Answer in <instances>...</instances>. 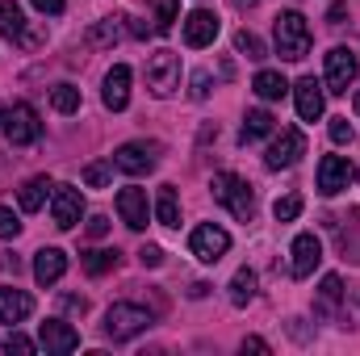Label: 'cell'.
Returning a JSON list of instances; mask_svg holds the SVG:
<instances>
[{
  "label": "cell",
  "mask_w": 360,
  "mask_h": 356,
  "mask_svg": "<svg viewBox=\"0 0 360 356\" xmlns=\"http://www.w3.org/2000/svg\"><path fill=\"white\" fill-rule=\"evenodd\" d=\"M289 92H293V101H297V117H302V122H319V117H323L327 96H323V84H319L314 76H302Z\"/></svg>",
  "instance_id": "obj_13"
},
{
  "label": "cell",
  "mask_w": 360,
  "mask_h": 356,
  "mask_svg": "<svg viewBox=\"0 0 360 356\" xmlns=\"http://www.w3.org/2000/svg\"><path fill=\"white\" fill-rule=\"evenodd\" d=\"M109 177H113V160H92L89 168H84V184L89 189H105Z\"/></svg>",
  "instance_id": "obj_30"
},
{
  "label": "cell",
  "mask_w": 360,
  "mask_h": 356,
  "mask_svg": "<svg viewBox=\"0 0 360 356\" xmlns=\"http://www.w3.org/2000/svg\"><path fill=\"white\" fill-rule=\"evenodd\" d=\"M126 21H130V17H126ZM130 34H134V38H147V34H155V25H143V21H130Z\"/></svg>",
  "instance_id": "obj_44"
},
{
  "label": "cell",
  "mask_w": 360,
  "mask_h": 356,
  "mask_svg": "<svg viewBox=\"0 0 360 356\" xmlns=\"http://www.w3.org/2000/svg\"><path fill=\"white\" fill-rule=\"evenodd\" d=\"M356 76H360L356 51L335 46V51L327 55V92H348L352 84H356Z\"/></svg>",
  "instance_id": "obj_11"
},
{
  "label": "cell",
  "mask_w": 360,
  "mask_h": 356,
  "mask_svg": "<svg viewBox=\"0 0 360 356\" xmlns=\"http://www.w3.org/2000/svg\"><path fill=\"white\" fill-rule=\"evenodd\" d=\"M30 314H34V298H30L25 289L4 285V289H0V323H25Z\"/></svg>",
  "instance_id": "obj_18"
},
{
  "label": "cell",
  "mask_w": 360,
  "mask_h": 356,
  "mask_svg": "<svg viewBox=\"0 0 360 356\" xmlns=\"http://www.w3.org/2000/svg\"><path fill=\"white\" fill-rule=\"evenodd\" d=\"M51 218L59 231H72L80 218H84V197L76 184H55L51 189Z\"/></svg>",
  "instance_id": "obj_9"
},
{
  "label": "cell",
  "mask_w": 360,
  "mask_h": 356,
  "mask_svg": "<svg viewBox=\"0 0 360 356\" xmlns=\"http://www.w3.org/2000/svg\"><path fill=\"white\" fill-rule=\"evenodd\" d=\"M34 8L46 13V17H59V13H63V0H34Z\"/></svg>",
  "instance_id": "obj_41"
},
{
  "label": "cell",
  "mask_w": 360,
  "mask_h": 356,
  "mask_svg": "<svg viewBox=\"0 0 360 356\" xmlns=\"http://www.w3.org/2000/svg\"><path fill=\"white\" fill-rule=\"evenodd\" d=\"M117 214H122V222L130 227V231H143L147 227V218H151V205H147V193L143 189H122L117 193Z\"/></svg>",
  "instance_id": "obj_15"
},
{
  "label": "cell",
  "mask_w": 360,
  "mask_h": 356,
  "mask_svg": "<svg viewBox=\"0 0 360 356\" xmlns=\"http://www.w3.org/2000/svg\"><path fill=\"white\" fill-rule=\"evenodd\" d=\"M63 310H72V314H84V310H89V302H84V298H76V293H63Z\"/></svg>",
  "instance_id": "obj_40"
},
{
  "label": "cell",
  "mask_w": 360,
  "mask_h": 356,
  "mask_svg": "<svg viewBox=\"0 0 360 356\" xmlns=\"http://www.w3.org/2000/svg\"><path fill=\"white\" fill-rule=\"evenodd\" d=\"M4 134H8V143L13 147H30V143H38L42 139V122H38V109L34 105H13V109H4V126H0Z\"/></svg>",
  "instance_id": "obj_4"
},
{
  "label": "cell",
  "mask_w": 360,
  "mask_h": 356,
  "mask_svg": "<svg viewBox=\"0 0 360 356\" xmlns=\"http://www.w3.org/2000/svg\"><path fill=\"white\" fill-rule=\"evenodd\" d=\"M235 51H239V55H248V59H256V63L264 59V42H260L252 30H239V34H235Z\"/></svg>",
  "instance_id": "obj_31"
},
{
  "label": "cell",
  "mask_w": 360,
  "mask_h": 356,
  "mask_svg": "<svg viewBox=\"0 0 360 356\" xmlns=\"http://www.w3.org/2000/svg\"><path fill=\"white\" fill-rule=\"evenodd\" d=\"M218 17L210 13V8H193L188 17H184V42L193 46V51H201V46H210L214 38H218Z\"/></svg>",
  "instance_id": "obj_14"
},
{
  "label": "cell",
  "mask_w": 360,
  "mask_h": 356,
  "mask_svg": "<svg viewBox=\"0 0 360 356\" xmlns=\"http://www.w3.org/2000/svg\"><path fill=\"white\" fill-rule=\"evenodd\" d=\"M340 302H344V281L331 272V276H323V285H319L314 314H319V319H335V314H340Z\"/></svg>",
  "instance_id": "obj_20"
},
{
  "label": "cell",
  "mask_w": 360,
  "mask_h": 356,
  "mask_svg": "<svg viewBox=\"0 0 360 356\" xmlns=\"http://www.w3.org/2000/svg\"><path fill=\"white\" fill-rule=\"evenodd\" d=\"M38 344L55 356H68V352L80 348V331H76L72 323H63V319H46V323L38 327Z\"/></svg>",
  "instance_id": "obj_12"
},
{
  "label": "cell",
  "mask_w": 360,
  "mask_h": 356,
  "mask_svg": "<svg viewBox=\"0 0 360 356\" xmlns=\"http://www.w3.org/2000/svg\"><path fill=\"white\" fill-rule=\"evenodd\" d=\"M139 260H143L147 268H160V265H164V248H155V243H147V248L139 252Z\"/></svg>",
  "instance_id": "obj_37"
},
{
  "label": "cell",
  "mask_w": 360,
  "mask_h": 356,
  "mask_svg": "<svg viewBox=\"0 0 360 356\" xmlns=\"http://www.w3.org/2000/svg\"><path fill=\"white\" fill-rule=\"evenodd\" d=\"M352 139H356L352 122H348V117H331V143H340V147H344V143H352Z\"/></svg>",
  "instance_id": "obj_34"
},
{
  "label": "cell",
  "mask_w": 360,
  "mask_h": 356,
  "mask_svg": "<svg viewBox=\"0 0 360 356\" xmlns=\"http://www.w3.org/2000/svg\"><path fill=\"white\" fill-rule=\"evenodd\" d=\"M101 101H105V109H113V113H122V109L130 105V68H126V63H113V68H109Z\"/></svg>",
  "instance_id": "obj_16"
},
{
  "label": "cell",
  "mask_w": 360,
  "mask_h": 356,
  "mask_svg": "<svg viewBox=\"0 0 360 356\" xmlns=\"http://www.w3.org/2000/svg\"><path fill=\"white\" fill-rule=\"evenodd\" d=\"M235 4H239V8H248V4H260V0H235Z\"/></svg>",
  "instance_id": "obj_45"
},
{
  "label": "cell",
  "mask_w": 360,
  "mask_h": 356,
  "mask_svg": "<svg viewBox=\"0 0 360 356\" xmlns=\"http://www.w3.org/2000/svg\"><path fill=\"white\" fill-rule=\"evenodd\" d=\"M0 34L13 38V42L25 38V13H21L17 0H0Z\"/></svg>",
  "instance_id": "obj_21"
},
{
  "label": "cell",
  "mask_w": 360,
  "mask_h": 356,
  "mask_svg": "<svg viewBox=\"0 0 360 356\" xmlns=\"http://www.w3.org/2000/svg\"><path fill=\"white\" fill-rule=\"evenodd\" d=\"M243 352H269V344H264L260 336H248V340H243Z\"/></svg>",
  "instance_id": "obj_43"
},
{
  "label": "cell",
  "mask_w": 360,
  "mask_h": 356,
  "mask_svg": "<svg viewBox=\"0 0 360 356\" xmlns=\"http://www.w3.org/2000/svg\"><path fill=\"white\" fill-rule=\"evenodd\" d=\"M63 272H68V256H63L59 248H42V252L34 256V281H38V285H55Z\"/></svg>",
  "instance_id": "obj_19"
},
{
  "label": "cell",
  "mask_w": 360,
  "mask_h": 356,
  "mask_svg": "<svg viewBox=\"0 0 360 356\" xmlns=\"http://www.w3.org/2000/svg\"><path fill=\"white\" fill-rule=\"evenodd\" d=\"M356 117H360V92H356Z\"/></svg>",
  "instance_id": "obj_47"
},
{
  "label": "cell",
  "mask_w": 360,
  "mask_h": 356,
  "mask_svg": "<svg viewBox=\"0 0 360 356\" xmlns=\"http://www.w3.org/2000/svg\"><path fill=\"white\" fill-rule=\"evenodd\" d=\"M210 193H214V201L226 205L239 222H252V218H256V193H252V184H248L243 177L218 172V177L210 180Z\"/></svg>",
  "instance_id": "obj_1"
},
{
  "label": "cell",
  "mask_w": 360,
  "mask_h": 356,
  "mask_svg": "<svg viewBox=\"0 0 360 356\" xmlns=\"http://www.w3.org/2000/svg\"><path fill=\"white\" fill-rule=\"evenodd\" d=\"M4 348H8V352H21V356H34V352H38V344H34V340H25V336H17V331L8 336V344H4Z\"/></svg>",
  "instance_id": "obj_36"
},
{
  "label": "cell",
  "mask_w": 360,
  "mask_h": 356,
  "mask_svg": "<svg viewBox=\"0 0 360 356\" xmlns=\"http://www.w3.org/2000/svg\"><path fill=\"white\" fill-rule=\"evenodd\" d=\"M256 298V272L252 268H239L231 276V306H248Z\"/></svg>",
  "instance_id": "obj_25"
},
{
  "label": "cell",
  "mask_w": 360,
  "mask_h": 356,
  "mask_svg": "<svg viewBox=\"0 0 360 356\" xmlns=\"http://www.w3.org/2000/svg\"><path fill=\"white\" fill-rule=\"evenodd\" d=\"M302 155H306V134H302L297 126H285V130L272 139V147H269V155H264V164H269L272 172H281V168H293Z\"/></svg>",
  "instance_id": "obj_8"
},
{
  "label": "cell",
  "mask_w": 360,
  "mask_h": 356,
  "mask_svg": "<svg viewBox=\"0 0 360 356\" xmlns=\"http://www.w3.org/2000/svg\"><path fill=\"white\" fill-rule=\"evenodd\" d=\"M105 231H109V218H105V214H92L89 218V235L92 239H105Z\"/></svg>",
  "instance_id": "obj_39"
},
{
  "label": "cell",
  "mask_w": 360,
  "mask_h": 356,
  "mask_svg": "<svg viewBox=\"0 0 360 356\" xmlns=\"http://www.w3.org/2000/svg\"><path fill=\"white\" fill-rule=\"evenodd\" d=\"M272 214H276V222H293V218L302 214V197H297V193H289V197H276Z\"/></svg>",
  "instance_id": "obj_32"
},
{
  "label": "cell",
  "mask_w": 360,
  "mask_h": 356,
  "mask_svg": "<svg viewBox=\"0 0 360 356\" xmlns=\"http://www.w3.org/2000/svg\"><path fill=\"white\" fill-rule=\"evenodd\" d=\"M17 235H21V222H17V214L0 205V239H17Z\"/></svg>",
  "instance_id": "obj_35"
},
{
  "label": "cell",
  "mask_w": 360,
  "mask_h": 356,
  "mask_svg": "<svg viewBox=\"0 0 360 356\" xmlns=\"http://www.w3.org/2000/svg\"><path fill=\"white\" fill-rule=\"evenodd\" d=\"M356 184V164L352 160H344V155H323V164H319V193L323 197H335V193H344V189H352Z\"/></svg>",
  "instance_id": "obj_10"
},
{
  "label": "cell",
  "mask_w": 360,
  "mask_h": 356,
  "mask_svg": "<svg viewBox=\"0 0 360 356\" xmlns=\"http://www.w3.org/2000/svg\"><path fill=\"white\" fill-rule=\"evenodd\" d=\"M210 96V72H197L193 76V101H205Z\"/></svg>",
  "instance_id": "obj_38"
},
{
  "label": "cell",
  "mask_w": 360,
  "mask_h": 356,
  "mask_svg": "<svg viewBox=\"0 0 360 356\" xmlns=\"http://www.w3.org/2000/svg\"><path fill=\"white\" fill-rule=\"evenodd\" d=\"M117 38H122V21H117V17H101V21L89 30V42L92 46H105V51L117 46Z\"/></svg>",
  "instance_id": "obj_28"
},
{
  "label": "cell",
  "mask_w": 360,
  "mask_h": 356,
  "mask_svg": "<svg viewBox=\"0 0 360 356\" xmlns=\"http://www.w3.org/2000/svg\"><path fill=\"white\" fill-rule=\"evenodd\" d=\"M0 126H4V105H0Z\"/></svg>",
  "instance_id": "obj_46"
},
{
  "label": "cell",
  "mask_w": 360,
  "mask_h": 356,
  "mask_svg": "<svg viewBox=\"0 0 360 356\" xmlns=\"http://www.w3.org/2000/svg\"><path fill=\"white\" fill-rule=\"evenodd\" d=\"M344 17H348V4H340V0H335V4L327 8V21H331V25H344Z\"/></svg>",
  "instance_id": "obj_42"
},
{
  "label": "cell",
  "mask_w": 360,
  "mask_h": 356,
  "mask_svg": "<svg viewBox=\"0 0 360 356\" xmlns=\"http://www.w3.org/2000/svg\"><path fill=\"white\" fill-rule=\"evenodd\" d=\"M151 323H155L151 310L139 306V302H113V306L105 310V336H109L113 344H126V340L143 336Z\"/></svg>",
  "instance_id": "obj_2"
},
{
  "label": "cell",
  "mask_w": 360,
  "mask_h": 356,
  "mask_svg": "<svg viewBox=\"0 0 360 356\" xmlns=\"http://www.w3.org/2000/svg\"><path fill=\"white\" fill-rule=\"evenodd\" d=\"M51 189H55V184H51L46 177L25 180V184H21V193H17V197H21V210H25V214L42 210V205H46V193H51Z\"/></svg>",
  "instance_id": "obj_24"
},
{
  "label": "cell",
  "mask_w": 360,
  "mask_h": 356,
  "mask_svg": "<svg viewBox=\"0 0 360 356\" xmlns=\"http://www.w3.org/2000/svg\"><path fill=\"white\" fill-rule=\"evenodd\" d=\"M176 25V0H155V34H168Z\"/></svg>",
  "instance_id": "obj_33"
},
{
  "label": "cell",
  "mask_w": 360,
  "mask_h": 356,
  "mask_svg": "<svg viewBox=\"0 0 360 356\" xmlns=\"http://www.w3.org/2000/svg\"><path fill=\"white\" fill-rule=\"evenodd\" d=\"M80 265L89 276H105L109 268L117 265V252H109V248H89V252H80Z\"/></svg>",
  "instance_id": "obj_27"
},
{
  "label": "cell",
  "mask_w": 360,
  "mask_h": 356,
  "mask_svg": "<svg viewBox=\"0 0 360 356\" xmlns=\"http://www.w3.org/2000/svg\"><path fill=\"white\" fill-rule=\"evenodd\" d=\"M272 38H276V55L289 59V63H293V59H306V51H310V25H306V17L293 13V8H285V13L276 17Z\"/></svg>",
  "instance_id": "obj_3"
},
{
  "label": "cell",
  "mask_w": 360,
  "mask_h": 356,
  "mask_svg": "<svg viewBox=\"0 0 360 356\" xmlns=\"http://www.w3.org/2000/svg\"><path fill=\"white\" fill-rule=\"evenodd\" d=\"M160 155H164L160 143H122L113 151V168H122L126 177H147V172H155Z\"/></svg>",
  "instance_id": "obj_5"
},
{
  "label": "cell",
  "mask_w": 360,
  "mask_h": 356,
  "mask_svg": "<svg viewBox=\"0 0 360 356\" xmlns=\"http://www.w3.org/2000/svg\"><path fill=\"white\" fill-rule=\"evenodd\" d=\"M147 89H151V96H172L180 89V55L176 51H155L147 59Z\"/></svg>",
  "instance_id": "obj_6"
},
{
  "label": "cell",
  "mask_w": 360,
  "mask_h": 356,
  "mask_svg": "<svg viewBox=\"0 0 360 356\" xmlns=\"http://www.w3.org/2000/svg\"><path fill=\"white\" fill-rule=\"evenodd\" d=\"M188 252H193L201 265H218V260L231 252V235H226L222 227L205 222V227H197V231L188 235Z\"/></svg>",
  "instance_id": "obj_7"
},
{
  "label": "cell",
  "mask_w": 360,
  "mask_h": 356,
  "mask_svg": "<svg viewBox=\"0 0 360 356\" xmlns=\"http://www.w3.org/2000/svg\"><path fill=\"white\" fill-rule=\"evenodd\" d=\"M319 260H323L319 235H297V239H293V265H289V272L302 281V276H310V272L319 268Z\"/></svg>",
  "instance_id": "obj_17"
},
{
  "label": "cell",
  "mask_w": 360,
  "mask_h": 356,
  "mask_svg": "<svg viewBox=\"0 0 360 356\" xmlns=\"http://www.w3.org/2000/svg\"><path fill=\"white\" fill-rule=\"evenodd\" d=\"M272 126H276V122H272L269 109H252V113L243 117L239 139H243V143H260V139H269V134H272Z\"/></svg>",
  "instance_id": "obj_22"
},
{
  "label": "cell",
  "mask_w": 360,
  "mask_h": 356,
  "mask_svg": "<svg viewBox=\"0 0 360 356\" xmlns=\"http://www.w3.org/2000/svg\"><path fill=\"white\" fill-rule=\"evenodd\" d=\"M252 89H256V96H260V101H281V96L289 92V80H285L281 72H269V68H264V72H256Z\"/></svg>",
  "instance_id": "obj_23"
},
{
  "label": "cell",
  "mask_w": 360,
  "mask_h": 356,
  "mask_svg": "<svg viewBox=\"0 0 360 356\" xmlns=\"http://www.w3.org/2000/svg\"><path fill=\"white\" fill-rule=\"evenodd\" d=\"M155 218H160V227H180V201H176V189H172V184H164V189H160Z\"/></svg>",
  "instance_id": "obj_26"
},
{
  "label": "cell",
  "mask_w": 360,
  "mask_h": 356,
  "mask_svg": "<svg viewBox=\"0 0 360 356\" xmlns=\"http://www.w3.org/2000/svg\"><path fill=\"white\" fill-rule=\"evenodd\" d=\"M51 105H55L59 113H76V109H80V89H76V84H55V89H51Z\"/></svg>",
  "instance_id": "obj_29"
}]
</instances>
